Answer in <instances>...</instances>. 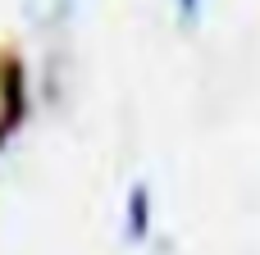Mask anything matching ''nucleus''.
<instances>
[{"label": "nucleus", "mask_w": 260, "mask_h": 255, "mask_svg": "<svg viewBox=\"0 0 260 255\" xmlns=\"http://www.w3.org/2000/svg\"><path fill=\"white\" fill-rule=\"evenodd\" d=\"M146 233H151V187L133 183L128 201H123V237L128 242H146Z\"/></svg>", "instance_id": "obj_1"}, {"label": "nucleus", "mask_w": 260, "mask_h": 255, "mask_svg": "<svg viewBox=\"0 0 260 255\" xmlns=\"http://www.w3.org/2000/svg\"><path fill=\"white\" fill-rule=\"evenodd\" d=\"M178 14H183V23H197L201 18V0H178Z\"/></svg>", "instance_id": "obj_2"}]
</instances>
